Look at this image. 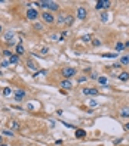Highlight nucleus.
Instances as JSON below:
<instances>
[{
    "label": "nucleus",
    "mask_w": 129,
    "mask_h": 146,
    "mask_svg": "<svg viewBox=\"0 0 129 146\" xmlns=\"http://www.w3.org/2000/svg\"><path fill=\"white\" fill-rule=\"evenodd\" d=\"M40 6L42 8H48L49 10H58V3L55 2H50V0H48V2H40Z\"/></svg>",
    "instance_id": "1"
},
{
    "label": "nucleus",
    "mask_w": 129,
    "mask_h": 146,
    "mask_svg": "<svg viewBox=\"0 0 129 146\" xmlns=\"http://www.w3.org/2000/svg\"><path fill=\"white\" fill-rule=\"evenodd\" d=\"M76 75V69L71 68V66H67V68L62 69V77H65V80H68V78L74 77Z\"/></svg>",
    "instance_id": "2"
},
{
    "label": "nucleus",
    "mask_w": 129,
    "mask_h": 146,
    "mask_svg": "<svg viewBox=\"0 0 129 146\" xmlns=\"http://www.w3.org/2000/svg\"><path fill=\"white\" fill-rule=\"evenodd\" d=\"M108 6H110L108 0H98L97 4H95V8H97V9H107Z\"/></svg>",
    "instance_id": "3"
},
{
    "label": "nucleus",
    "mask_w": 129,
    "mask_h": 146,
    "mask_svg": "<svg viewBox=\"0 0 129 146\" xmlns=\"http://www.w3.org/2000/svg\"><path fill=\"white\" fill-rule=\"evenodd\" d=\"M37 16H39V13H37V10H36V9H31V8H30L28 10H27V19L34 21Z\"/></svg>",
    "instance_id": "4"
},
{
    "label": "nucleus",
    "mask_w": 129,
    "mask_h": 146,
    "mask_svg": "<svg viewBox=\"0 0 129 146\" xmlns=\"http://www.w3.org/2000/svg\"><path fill=\"white\" fill-rule=\"evenodd\" d=\"M83 94H86V96H97L98 90L97 89H92V87H88V89H83Z\"/></svg>",
    "instance_id": "5"
},
{
    "label": "nucleus",
    "mask_w": 129,
    "mask_h": 146,
    "mask_svg": "<svg viewBox=\"0 0 129 146\" xmlns=\"http://www.w3.org/2000/svg\"><path fill=\"white\" fill-rule=\"evenodd\" d=\"M42 18H43L44 22H48V24H52V22L55 21V19H53V15L49 13V12H44V13L42 15Z\"/></svg>",
    "instance_id": "6"
},
{
    "label": "nucleus",
    "mask_w": 129,
    "mask_h": 146,
    "mask_svg": "<svg viewBox=\"0 0 129 146\" xmlns=\"http://www.w3.org/2000/svg\"><path fill=\"white\" fill-rule=\"evenodd\" d=\"M59 86L62 87V89H65V90H70V89L73 87V84H71L70 80H62V81L59 83Z\"/></svg>",
    "instance_id": "7"
},
{
    "label": "nucleus",
    "mask_w": 129,
    "mask_h": 146,
    "mask_svg": "<svg viewBox=\"0 0 129 146\" xmlns=\"http://www.w3.org/2000/svg\"><path fill=\"white\" fill-rule=\"evenodd\" d=\"M77 18H79V19H85L86 18V9L85 8H79V9H77Z\"/></svg>",
    "instance_id": "8"
},
{
    "label": "nucleus",
    "mask_w": 129,
    "mask_h": 146,
    "mask_svg": "<svg viewBox=\"0 0 129 146\" xmlns=\"http://www.w3.org/2000/svg\"><path fill=\"white\" fill-rule=\"evenodd\" d=\"M24 96H25V92L21 90V89H18V90L15 92V100H21Z\"/></svg>",
    "instance_id": "9"
},
{
    "label": "nucleus",
    "mask_w": 129,
    "mask_h": 146,
    "mask_svg": "<svg viewBox=\"0 0 129 146\" xmlns=\"http://www.w3.org/2000/svg\"><path fill=\"white\" fill-rule=\"evenodd\" d=\"M73 21H74V19H73V16H71V15H67L65 19H64V24L70 27V25H73Z\"/></svg>",
    "instance_id": "10"
},
{
    "label": "nucleus",
    "mask_w": 129,
    "mask_h": 146,
    "mask_svg": "<svg viewBox=\"0 0 129 146\" xmlns=\"http://www.w3.org/2000/svg\"><path fill=\"white\" fill-rule=\"evenodd\" d=\"M18 62H19L18 55H12V56L9 58V64H10V65H12V64H18Z\"/></svg>",
    "instance_id": "11"
},
{
    "label": "nucleus",
    "mask_w": 129,
    "mask_h": 146,
    "mask_svg": "<svg viewBox=\"0 0 129 146\" xmlns=\"http://www.w3.org/2000/svg\"><path fill=\"white\" fill-rule=\"evenodd\" d=\"M12 38H13V31H8L6 34H4V40H6L8 43H10Z\"/></svg>",
    "instance_id": "12"
},
{
    "label": "nucleus",
    "mask_w": 129,
    "mask_h": 146,
    "mask_svg": "<svg viewBox=\"0 0 129 146\" xmlns=\"http://www.w3.org/2000/svg\"><path fill=\"white\" fill-rule=\"evenodd\" d=\"M85 136H86L85 130H80V128H79V130H76V137H77V139H83Z\"/></svg>",
    "instance_id": "13"
},
{
    "label": "nucleus",
    "mask_w": 129,
    "mask_h": 146,
    "mask_svg": "<svg viewBox=\"0 0 129 146\" xmlns=\"http://www.w3.org/2000/svg\"><path fill=\"white\" fill-rule=\"evenodd\" d=\"M120 115L125 117V118H128V117H129V108H123V109L120 111Z\"/></svg>",
    "instance_id": "14"
},
{
    "label": "nucleus",
    "mask_w": 129,
    "mask_h": 146,
    "mask_svg": "<svg viewBox=\"0 0 129 146\" xmlns=\"http://www.w3.org/2000/svg\"><path fill=\"white\" fill-rule=\"evenodd\" d=\"M120 64L122 65H128L129 64V56H122V58H120Z\"/></svg>",
    "instance_id": "15"
},
{
    "label": "nucleus",
    "mask_w": 129,
    "mask_h": 146,
    "mask_svg": "<svg viewBox=\"0 0 129 146\" xmlns=\"http://www.w3.org/2000/svg\"><path fill=\"white\" fill-rule=\"evenodd\" d=\"M128 78H129V74H128V72H122V74L119 75V80H122V81H126Z\"/></svg>",
    "instance_id": "16"
},
{
    "label": "nucleus",
    "mask_w": 129,
    "mask_h": 146,
    "mask_svg": "<svg viewBox=\"0 0 129 146\" xmlns=\"http://www.w3.org/2000/svg\"><path fill=\"white\" fill-rule=\"evenodd\" d=\"M16 53H18V55L24 53V46H22V44H18V46H16Z\"/></svg>",
    "instance_id": "17"
},
{
    "label": "nucleus",
    "mask_w": 129,
    "mask_h": 146,
    "mask_svg": "<svg viewBox=\"0 0 129 146\" xmlns=\"http://www.w3.org/2000/svg\"><path fill=\"white\" fill-rule=\"evenodd\" d=\"M101 21H102V22H107V21H108V13H107V12H102V13H101Z\"/></svg>",
    "instance_id": "18"
},
{
    "label": "nucleus",
    "mask_w": 129,
    "mask_h": 146,
    "mask_svg": "<svg viewBox=\"0 0 129 146\" xmlns=\"http://www.w3.org/2000/svg\"><path fill=\"white\" fill-rule=\"evenodd\" d=\"M10 127H12L13 130H19V124H18L16 121H12V122H10Z\"/></svg>",
    "instance_id": "19"
},
{
    "label": "nucleus",
    "mask_w": 129,
    "mask_h": 146,
    "mask_svg": "<svg viewBox=\"0 0 129 146\" xmlns=\"http://www.w3.org/2000/svg\"><path fill=\"white\" fill-rule=\"evenodd\" d=\"M102 58H117V53H104Z\"/></svg>",
    "instance_id": "20"
},
{
    "label": "nucleus",
    "mask_w": 129,
    "mask_h": 146,
    "mask_svg": "<svg viewBox=\"0 0 129 146\" xmlns=\"http://www.w3.org/2000/svg\"><path fill=\"white\" fill-rule=\"evenodd\" d=\"M122 49H125V44H123V43H117L116 44V50H117V52H120Z\"/></svg>",
    "instance_id": "21"
},
{
    "label": "nucleus",
    "mask_w": 129,
    "mask_h": 146,
    "mask_svg": "<svg viewBox=\"0 0 129 146\" xmlns=\"http://www.w3.org/2000/svg\"><path fill=\"white\" fill-rule=\"evenodd\" d=\"M46 75V69H42V71H36L34 72V75H33V77H37V75Z\"/></svg>",
    "instance_id": "22"
},
{
    "label": "nucleus",
    "mask_w": 129,
    "mask_h": 146,
    "mask_svg": "<svg viewBox=\"0 0 129 146\" xmlns=\"http://www.w3.org/2000/svg\"><path fill=\"white\" fill-rule=\"evenodd\" d=\"M2 134H4V136H10V137H12V136H13V131H9V130H3V131H2Z\"/></svg>",
    "instance_id": "23"
},
{
    "label": "nucleus",
    "mask_w": 129,
    "mask_h": 146,
    "mask_svg": "<svg viewBox=\"0 0 129 146\" xmlns=\"http://www.w3.org/2000/svg\"><path fill=\"white\" fill-rule=\"evenodd\" d=\"M98 81L101 84H107V78H105V77H98Z\"/></svg>",
    "instance_id": "24"
},
{
    "label": "nucleus",
    "mask_w": 129,
    "mask_h": 146,
    "mask_svg": "<svg viewBox=\"0 0 129 146\" xmlns=\"http://www.w3.org/2000/svg\"><path fill=\"white\" fill-rule=\"evenodd\" d=\"M10 93H12V90H10L9 87H6V89H4V90H3V94H4V96H9Z\"/></svg>",
    "instance_id": "25"
},
{
    "label": "nucleus",
    "mask_w": 129,
    "mask_h": 146,
    "mask_svg": "<svg viewBox=\"0 0 129 146\" xmlns=\"http://www.w3.org/2000/svg\"><path fill=\"white\" fill-rule=\"evenodd\" d=\"M0 65H2L3 68H8V66H9L10 64H9V61H2V64H0Z\"/></svg>",
    "instance_id": "26"
},
{
    "label": "nucleus",
    "mask_w": 129,
    "mask_h": 146,
    "mask_svg": "<svg viewBox=\"0 0 129 146\" xmlns=\"http://www.w3.org/2000/svg\"><path fill=\"white\" fill-rule=\"evenodd\" d=\"M82 40H83V41H91V36H89V34H85Z\"/></svg>",
    "instance_id": "27"
},
{
    "label": "nucleus",
    "mask_w": 129,
    "mask_h": 146,
    "mask_svg": "<svg viewBox=\"0 0 129 146\" xmlns=\"http://www.w3.org/2000/svg\"><path fill=\"white\" fill-rule=\"evenodd\" d=\"M92 44H93V46H97V47H98V46H101V41L95 38V40H92Z\"/></svg>",
    "instance_id": "28"
},
{
    "label": "nucleus",
    "mask_w": 129,
    "mask_h": 146,
    "mask_svg": "<svg viewBox=\"0 0 129 146\" xmlns=\"http://www.w3.org/2000/svg\"><path fill=\"white\" fill-rule=\"evenodd\" d=\"M28 68H31V69H37V65L33 64V62H28Z\"/></svg>",
    "instance_id": "29"
},
{
    "label": "nucleus",
    "mask_w": 129,
    "mask_h": 146,
    "mask_svg": "<svg viewBox=\"0 0 129 146\" xmlns=\"http://www.w3.org/2000/svg\"><path fill=\"white\" fill-rule=\"evenodd\" d=\"M64 19H65V16H59V18H58V24H64Z\"/></svg>",
    "instance_id": "30"
},
{
    "label": "nucleus",
    "mask_w": 129,
    "mask_h": 146,
    "mask_svg": "<svg viewBox=\"0 0 129 146\" xmlns=\"http://www.w3.org/2000/svg\"><path fill=\"white\" fill-rule=\"evenodd\" d=\"M3 55H4V56H8V58H10V56H12V53H10L9 50H4V52H3Z\"/></svg>",
    "instance_id": "31"
},
{
    "label": "nucleus",
    "mask_w": 129,
    "mask_h": 146,
    "mask_svg": "<svg viewBox=\"0 0 129 146\" xmlns=\"http://www.w3.org/2000/svg\"><path fill=\"white\" fill-rule=\"evenodd\" d=\"M98 103L95 102V100H91V102H89V106H91V108H93V106H97Z\"/></svg>",
    "instance_id": "32"
},
{
    "label": "nucleus",
    "mask_w": 129,
    "mask_h": 146,
    "mask_svg": "<svg viewBox=\"0 0 129 146\" xmlns=\"http://www.w3.org/2000/svg\"><path fill=\"white\" fill-rule=\"evenodd\" d=\"M34 28H37V30H42V24H37V22H36V25H34Z\"/></svg>",
    "instance_id": "33"
},
{
    "label": "nucleus",
    "mask_w": 129,
    "mask_h": 146,
    "mask_svg": "<svg viewBox=\"0 0 129 146\" xmlns=\"http://www.w3.org/2000/svg\"><path fill=\"white\" fill-rule=\"evenodd\" d=\"M42 53H43V55H44V53H48V49H46V47H43V49H42Z\"/></svg>",
    "instance_id": "34"
},
{
    "label": "nucleus",
    "mask_w": 129,
    "mask_h": 146,
    "mask_svg": "<svg viewBox=\"0 0 129 146\" xmlns=\"http://www.w3.org/2000/svg\"><path fill=\"white\" fill-rule=\"evenodd\" d=\"M57 115H58V117H61V115H62V111H61V109H59V111H57Z\"/></svg>",
    "instance_id": "35"
},
{
    "label": "nucleus",
    "mask_w": 129,
    "mask_h": 146,
    "mask_svg": "<svg viewBox=\"0 0 129 146\" xmlns=\"http://www.w3.org/2000/svg\"><path fill=\"white\" fill-rule=\"evenodd\" d=\"M126 130H129V122H128V124H126Z\"/></svg>",
    "instance_id": "36"
},
{
    "label": "nucleus",
    "mask_w": 129,
    "mask_h": 146,
    "mask_svg": "<svg viewBox=\"0 0 129 146\" xmlns=\"http://www.w3.org/2000/svg\"><path fill=\"white\" fill-rule=\"evenodd\" d=\"M0 146H8V145H4V143H3V145H0Z\"/></svg>",
    "instance_id": "37"
},
{
    "label": "nucleus",
    "mask_w": 129,
    "mask_h": 146,
    "mask_svg": "<svg viewBox=\"0 0 129 146\" xmlns=\"http://www.w3.org/2000/svg\"><path fill=\"white\" fill-rule=\"evenodd\" d=\"M0 143H2V136H0Z\"/></svg>",
    "instance_id": "38"
},
{
    "label": "nucleus",
    "mask_w": 129,
    "mask_h": 146,
    "mask_svg": "<svg viewBox=\"0 0 129 146\" xmlns=\"http://www.w3.org/2000/svg\"><path fill=\"white\" fill-rule=\"evenodd\" d=\"M0 32H2V25H0Z\"/></svg>",
    "instance_id": "39"
}]
</instances>
